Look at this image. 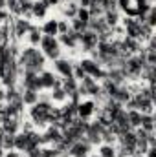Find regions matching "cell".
<instances>
[{"label":"cell","instance_id":"cell-50","mask_svg":"<svg viewBox=\"0 0 156 157\" xmlns=\"http://www.w3.org/2000/svg\"><path fill=\"white\" fill-rule=\"evenodd\" d=\"M18 2H33V0H18Z\"/></svg>","mask_w":156,"mask_h":157},{"label":"cell","instance_id":"cell-2","mask_svg":"<svg viewBox=\"0 0 156 157\" xmlns=\"http://www.w3.org/2000/svg\"><path fill=\"white\" fill-rule=\"evenodd\" d=\"M143 66H145V51L142 49L140 55H130L129 59H125V62L121 66V71L125 73L127 78H138L142 77Z\"/></svg>","mask_w":156,"mask_h":157},{"label":"cell","instance_id":"cell-7","mask_svg":"<svg viewBox=\"0 0 156 157\" xmlns=\"http://www.w3.org/2000/svg\"><path fill=\"white\" fill-rule=\"evenodd\" d=\"M79 66H81V70L84 71V75H88V77L99 78V80L107 78V71L101 70V66H99L97 62H94L92 59H84V60H81Z\"/></svg>","mask_w":156,"mask_h":157},{"label":"cell","instance_id":"cell-17","mask_svg":"<svg viewBox=\"0 0 156 157\" xmlns=\"http://www.w3.org/2000/svg\"><path fill=\"white\" fill-rule=\"evenodd\" d=\"M79 37H81V33L77 31H74V29H68L66 33H63L61 35V44H64V46H68V48H77L79 46Z\"/></svg>","mask_w":156,"mask_h":157},{"label":"cell","instance_id":"cell-29","mask_svg":"<svg viewBox=\"0 0 156 157\" xmlns=\"http://www.w3.org/2000/svg\"><path fill=\"white\" fill-rule=\"evenodd\" d=\"M63 117H66V119H76L77 117V102L76 101H72L68 106H64L63 108Z\"/></svg>","mask_w":156,"mask_h":157},{"label":"cell","instance_id":"cell-11","mask_svg":"<svg viewBox=\"0 0 156 157\" xmlns=\"http://www.w3.org/2000/svg\"><path fill=\"white\" fill-rule=\"evenodd\" d=\"M132 95H130V90L129 88H125L123 84H119V86H114L110 91H109V99H112V101H116L117 104H125L129 99H130Z\"/></svg>","mask_w":156,"mask_h":157},{"label":"cell","instance_id":"cell-34","mask_svg":"<svg viewBox=\"0 0 156 157\" xmlns=\"http://www.w3.org/2000/svg\"><path fill=\"white\" fill-rule=\"evenodd\" d=\"M103 13H105V9H103L99 4H90V6H88V15H90V18L103 17Z\"/></svg>","mask_w":156,"mask_h":157},{"label":"cell","instance_id":"cell-38","mask_svg":"<svg viewBox=\"0 0 156 157\" xmlns=\"http://www.w3.org/2000/svg\"><path fill=\"white\" fill-rule=\"evenodd\" d=\"M70 29H74V31H77V33H83V31H86V22H83V20H79V18H72Z\"/></svg>","mask_w":156,"mask_h":157},{"label":"cell","instance_id":"cell-46","mask_svg":"<svg viewBox=\"0 0 156 157\" xmlns=\"http://www.w3.org/2000/svg\"><path fill=\"white\" fill-rule=\"evenodd\" d=\"M28 157H44V154H42V150L35 148L33 152H30V154H28Z\"/></svg>","mask_w":156,"mask_h":157},{"label":"cell","instance_id":"cell-52","mask_svg":"<svg viewBox=\"0 0 156 157\" xmlns=\"http://www.w3.org/2000/svg\"><path fill=\"white\" fill-rule=\"evenodd\" d=\"M90 157H99V155H90Z\"/></svg>","mask_w":156,"mask_h":157},{"label":"cell","instance_id":"cell-51","mask_svg":"<svg viewBox=\"0 0 156 157\" xmlns=\"http://www.w3.org/2000/svg\"><path fill=\"white\" fill-rule=\"evenodd\" d=\"M134 157H145V155H134Z\"/></svg>","mask_w":156,"mask_h":157},{"label":"cell","instance_id":"cell-35","mask_svg":"<svg viewBox=\"0 0 156 157\" xmlns=\"http://www.w3.org/2000/svg\"><path fill=\"white\" fill-rule=\"evenodd\" d=\"M114 141H116V135L105 126L103 132H101V143H105V144H114Z\"/></svg>","mask_w":156,"mask_h":157},{"label":"cell","instance_id":"cell-43","mask_svg":"<svg viewBox=\"0 0 156 157\" xmlns=\"http://www.w3.org/2000/svg\"><path fill=\"white\" fill-rule=\"evenodd\" d=\"M70 29V26H68V22H64V20H57V33L59 35H63V33H66Z\"/></svg>","mask_w":156,"mask_h":157},{"label":"cell","instance_id":"cell-36","mask_svg":"<svg viewBox=\"0 0 156 157\" xmlns=\"http://www.w3.org/2000/svg\"><path fill=\"white\" fill-rule=\"evenodd\" d=\"M13 141H15V133H6L4 132V135H2V148H6V150L13 148Z\"/></svg>","mask_w":156,"mask_h":157},{"label":"cell","instance_id":"cell-3","mask_svg":"<svg viewBox=\"0 0 156 157\" xmlns=\"http://www.w3.org/2000/svg\"><path fill=\"white\" fill-rule=\"evenodd\" d=\"M40 137L33 132H24V133H15V141H13V148H17L18 152L30 154L35 148H39Z\"/></svg>","mask_w":156,"mask_h":157},{"label":"cell","instance_id":"cell-37","mask_svg":"<svg viewBox=\"0 0 156 157\" xmlns=\"http://www.w3.org/2000/svg\"><path fill=\"white\" fill-rule=\"evenodd\" d=\"M99 157H116V150L112 144H103L99 150Z\"/></svg>","mask_w":156,"mask_h":157},{"label":"cell","instance_id":"cell-47","mask_svg":"<svg viewBox=\"0 0 156 157\" xmlns=\"http://www.w3.org/2000/svg\"><path fill=\"white\" fill-rule=\"evenodd\" d=\"M6 42V29L4 28H0V46Z\"/></svg>","mask_w":156,"mask_h":157},{"label":"cell","instance_id":"cell-12","mask_svg":"<svg viewBox=\"0 0 156 157\" xmlns=\"http://www.w3.org/2000/svg\"><path fill=\"white\" fill-rule=\"evenodd\" d=\"M125 29L127 35L134 40H142V20L138 18H127L125 20Z\"/></svg>","mask_w":156,"mask_h":157},{"label":"cell","instance_id":"cell-8","mask_svg":"<svg viewBox=\"0 0 156 157\" xmlns=\"http://www.w3.org/2000/svg\"><path fill=\"white\" fill-rule=\"evenodd\" d=\"M99 84H97V80L92 77H86L81 80V84H77V95H94V97H97V93H99Z\"/></svg>","mask_w":156,"mask_h":157},{"label":"cell","instance_id":"cell-21","mask_svg":"<svg viewBox=\"0 0 156 157\" xmlns=\"http://www.w3.org/2000/svg\"><path fill=\"white\" fill-rule=\"evenodd\" d=\"M39 78H40V84H42V90H51L55 86V82H57L55 75L50 73V71H40Z\"/></svg>","mask_w":156,"mask_h":157},{"label":"cell","instance_id":"cell-13","mask_svg":"<svg viewBox=\"0 0 156 157\" xmlns=\"http://www.w3.org/2000/svg\"><path fill=\"white\" fill-rule=\"evenodd\" d=\"M63 141V132L55 126H51L44 135H40V144H59Z\"/></svg>","mask_w":156,"mask_h":157},{"label":"cell","instance_id":"cell-18","mask_svg":"<svg viewBox=\"0 0 156 157\" xmlns=\"http://www.w3.org/2000/svg\"><path fill=\"white\" fill-rule=\"evenodd\" d=\"M116 139H117V143H119V146H127V148L136 150V133H134V130H130V132H125V133L117 135Z\"/></svg>","mask_w":156,"mask_h":157},{"label":"cell","instance_id":"cell-32","mask_svg":"<svg viewBox=\"0 0 156 157\" xmlns=\"http://www.w3.org/2000/svg\"><path fill=\"white\" fill-rule=\"evenodd\" d=\"M28 39H30V42H31V46H37V44H40V39H42V31H40L39 28H31L30 29V33H28Z\"/></svg>","mask_w":156,"mask_h":157},{"label":"cell","instance_id":"cell-15","mask_svg":"<svg viewBox=\"0 0 156 157\" xmlns=\"http://www.w3.org/2000/svg\"><path fill=\"white\" fill-rule=\"evenodd\" d=\"M55 70L63 77H74V62H70L66 59H57L55 60Z\"/></svg>","mask_w":156,"mask_h":157},{"label":"cell","instance_id":"cell-53","mask_svg":"<svg viewBox=\"0 0 156 157\" xmlns=\"http://www.w3.org/2000/svg\"><path fill=\"white\" fill-rule=\"evenodd\" d=\"M57 2H59V0H57Z\"/></svg>","mask_w":156,"mask_h":157},{"label":"cell","instance_id":"cell-6","mask_svg":"<svg viewBox=\"0 0 156 157\" xmlns=\"http://www.w3.org/2000/svg\"><path fill=\"white\" fill-rule=\"evenodd\" d=\"M125 104H127V110H138L140 113H153V101L142 97L140 93H134Z\"/></svg>","mask_w":156,"mask_h":157},{"label":"cell","instance_id":"cell-27","mask_svg":"<svg viewBox=\"0 0 156 157\" xmlns=\"http://www.w3.org/2000/svg\"><path fill=\"white\" fill-rule=\"evenodd\" d=\"M127 119H129V124L130 128H140V121H142V113L138 110H127Z\"/></svg>","mask_w":156,"mask_h":157},{"label":"cell","instance_id":"cell-30","mask_svg":"<svg viewBox=\"0 0 156 157\" xmlns=\"http://www.w3.org/2000/svg\"><path fill=\"white\" fill-rule=\"evenodd\" d=\"M46 9H48V4L46 2H33V7H31V17H44L46 15Z\"/></svg>","mask_w":156,"mask_h":157},{"label":"cell","instance_id":"cell-25","mask_svg":"<svg viewBox=\"0 0 156 157\" xmlns=\"http://www.w3.org/2000/svg\"><path fill=\"white\" fill-rule=\"evenodd\" d=\"M103 18H105V22H107L109 28H114L119 22V13H117V9H109V11L103 13Z\"/></svg>","mask_w":156,"mask_h":157},{"label":"cell","instance_id":"cell-49","mask_svg":"<svg viewBox=\"0 0 156 157\" xmlns=\"http://www.w3.org/2000/svg\"><path fill=\"white\" fill-rule=\"evenodd\" d=\"M4 7H6V0H0V11H2Z\"/></svg>","mask_w":156,"mask_h":157},{"label":"cell","instance_id":"cell-26","mask_svg":"<svg viewBox=\"0 0 156 157\" xmlns=\"http://www.w3.org/2000/svg\"><path fill=\"white\" fill-rule=\"evenodd\" d=\"M37 101H39V91H33V90H24L22 91V102L24 104L33 106Z\"/></svg>","mask_w":156,"mask_h":157},{"label":"cell","instance_id":"cell-24","mask_svg":"<svg viewBox=\"0 0 156 157\" xmlns=\"http://www.w3.org/2000/svg\"><path fill=\"white\" fill-rule=\"evenodd\" d=\"M77 9H79V6L76 4V2L61 4V13H63L64 17H68V18H76V15H77Z\"/></svg>","mask_w":156,"mask_h":157},{"label":"cell","instance_id":"cell-31","mask_svg":"<svg viewBox=\"0 0 156 157\" xmlns=\"http://www.w3.org/2000/svg\"><path fill=\"white\" fill-rule=\"evenodd\" d=\"M44 35H51V37H55L57 35V20H48L44 26H42V29H40Z\"/></svg>","mask_w":156,"mask_h":157},{"label":"cell","instance_id":"cell-4","mask_svg":"<svg viewBox=\"0 0 156 157\" xmlns=\"http://www.w3.org/2000/svg\"><path fill=\"white\" fill-rule=\"evenodd\" d=\"M51 112H53V108H51V102L50 101H37L33 106H31V119H33V122L35 124H46V122H50V119H51Z\"/></svg>","mask_w":156,"mask_h":157},{"label":"cell","instance_id":"cell-22","mask_svg":"<svg viewBox=\"0 0 156 157\" xmlns=\"http://www.w3.org/2000/svg\"><path fill=\"white\" fill-rule=\"evenodd\" d=\"M107 78H109V80H110V82H114V84H117V86H119V84H123V82H125V73H123V71H121V68H112V70H109V71H107Z\"/></svg>","mask_w":156,"mask_h":157},{"label":"cell","instance_id":"cell-14","mask_svg":"<svg viewBox=\"0 0 156 157\" xmlns=\"http://www.w3.org/2000/svg\"><path fill=\"white\" fill-rule=\"evenodd\" d=\"M24 90H33V91H40L42 90V84H40L39 73H33V71H24Z\"/></svg>","mask_w":156,"mask_h":157},{"label":"cell","instance_id":"cell-5","mask_svg":"<svg viewBox=\"0 0 156 157\" xmlns=\"http://www.w3.org/2000/svg\"><path fill=\"white\" fill-rule=\"evenodd\" d=\"M40 48H42V55L51 59V60H57L61 59V46H59V40L51 35H42L40 39Z\"/></svg>","mask_w":156,"mask_h":157},{"label":"cell","instance_id":"cell-20","mask_svg":"<svg viewBox=\"0 0 156 157\" xmlns=\"http://www.w3.org/2000/svg\"><path fill=\"white\" fill-rule=\"evenodd\" d=\"M31 28H33V26H31L30 20H26V18H17V20H15V35H17L18 39L24 37V35H28Z\"/></svg>","mask_w":156,"mask_h":157},{"label":"cell","instance_id":"cell-33","mask_svg":"<svg viewBox=\"0 0 156 157\" xmlns=\"http://www.w3.org/2000/svg\"><path fill=\"white\" fill-rule=\"evenodd\" d=\"M17 128H18V122L13 117H7L4 121V128H2V130H4L6 133H17Z\"/></svg>","mask_w":156,"mask_h":157},{"label":"cell","instance_id":"cell-48","mask_svg":"<svg viewBox=\"0 0 156 157\" xmlns=\"http://www.w3.org/2000/svg\"><path fill=\"white\" fill-rule=\"evenodd\" d=\"M88 6H90V0H79V7H84V9H88Z\"/></svg>","mask_w":156,"mask_h":157},{"label":"cell","instance_id":"cell-19","mask_svg":"<svg viewBox=\"0 0 156 157\" xmlns=\"http://www.w3.org/2000/svg\"><path fill=\"white\" fill-rule=\"evenodd\" d=\"M96 112V104L92 101H86V102H77V117L81 119H88L92 113Z\"/></svg>","mask_w":156,"mask_h":157},{"label":"cell","instance_id":"cell-42","mask_svg":"<svg viewBox=\"0 0 156 157\" xmlns=\"http://www.w3.org/2000/svg\"><path fill=\"white\" fill-rule=\"evenodd\" d=\"M76 18H79V20H83V22H88V20H90L88 9H84V7H79V9H77V15H76Z\"/></svg>","mask_w":156,"mask_h":157},{"label":"cell","instance_id":"cell-10","mask_svg":"<svg viewBox=\"0 0 156 157\" xmlns=\"http://www.w3.org/2000/svg\"><path fill=\"white\" fill-rule=\"evenodd\" d=\"M97 33H94V31H90V29H86V31H83L81 33V37H79V44H81V48H83V51H94L96 49V46H97Z\"/></svg>","mask_w":156,"mask_h":157},{"label":"cell","instance_id":"cell-9","mask_svg":"<svg viewBox=\"0 0 156 157\" xmlns=\"http://www.w3.org/2000/svg\"><path fill=\"white\" fill-rule=\"evenodd\" d=\"M90 150H92V144H90V143L83 137V139L76 141V143L70 146L68 154H70V157H88Z\"/></svg>","mask_w":156,"mask_h":157},{"label":"cell","instance_id":"cell-41","mask_svg":"<svg viewBox=\"0 0 156 157\" xmlns=\"http://www.w3.org/2000/svg\"><path fill=\"white\" fill-rule=\"evenodd\" d=\"M6 6L9 7V11L20 15V2H18V0H6Z\"/></svg>","mask_w":156,"mask_h":157},{"label":"cell","instance_id":"cell-39","mask_svg":"<svg viewBox=\"0 0 156 157\" xmlns=\"http://www.w3.org/2000/svg\"><path fill=\"white\" fill-rule=\"evenodd\" d=\"M31 7H33V2H20V15L30 18L31 17Z\"/></svg>","mask_w":156,"mask_h":157},{"label":"cell","instance_id":"cell-28","mask_svg":"<svg viewBox=\"0 0 156 157\" xmlns=\"http://www.w3.org/2000/svg\"><path fill=\"white\" fill-rule=\"evenodd\" d=\"M50 99H53V101H64V99H66V93H64V90H63V86H61V82H59V80H57V82H55V86L51 88Z\"/></svg>","mask_w":156,"mask_h":157},{"label":"cell","instance_id":"cell-1","mask_svg":"<svg viewBox=\"0 0 156 157\" xmlns=\"http://www.w3.org/2000/svg\"><path fill=\"white\" fill-rule=\"evenodd\" d=\"M44 62H46V57L40 53L39 49H35L33 46H31V48H26V49L20 53L18 60H17V64H18L20 70H24V71H33V73H40V71L44 70Z\"/></svg>","mask_w":156,"mask_h":157},{"label":"cell","instance_id":"cell-16","mask_svg":"<svg viewBox=\"0 0 156 157\" xmlns=\"http://www.w3.org/2000/svg\"><path fill=\"white\" fill-rule=\"evenodd\" d=\"M61 86H63V90H64V93H66V97L70 95L76 102H77V80L74 77H64V80L61 82Z\"/></svg>","mask_w":156,"mask_h":157},{"label":"cell","instance_id":"cell-44","mask_svg":"<svg viewBox=\"0 0 156 157\" xmlns=\"http://www.w3.org/2000/svg\"><path fill=\"white\" fill-rule=\"evenodd\" d=\"M84 77H86V75H84V71L81 70V66H79V64H74V78H76V80H83Z\"/></svg>","mask_w":156,"mask_h":157},{"label":"cell","instance_id":"cell-23","mask_svg":"<svg viewBox=\"0 0 156 157\" xmlns=\"http://www.w3.org/2000/svg\"><path fill=\"white\" fill-rule=\"evenodd\" d=\"M140 128L145 130V132H154V117H153V113H142Z\"/></svg>","mask_w":156,"mask_h":157},{"label":"cell","instance_id":"cell-45","mask_svg":"<svg viewBox=\"0 0 156 157\" xmlns=\"http://www.w3.org/2000/svg\"><path fill=\"white\" fill-rule=\"evenodd\" d=\"M145 157H156V146H149L147 150H145Z\"/></svg>","mask_w":156,"mask_h":157},{"label":"cell","instance_id":"cell-40","mask_svg":"<svg viewBox=\"0 0 156 157\" xmlns=\"http://www.w3.org/2000/svg\"><path fill=\"white\" fill-rule=\"evenodd\" d=\"M143 22H145V24H149L151 28H154V24H156V13H154V7H153V6H151V9L147 11V15H145Z\"/></svg>","mask_w":156,"mask_h":157}]
</instances>
